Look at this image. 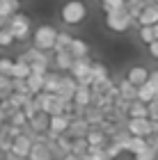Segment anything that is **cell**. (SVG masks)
<instances>
[{
  "mask_svg": "<svg viewBox=\"0 0 158 160\" xmlns=\"http://www.w3.org/2000/svg\"><path fill=\"white\" fill-rule=\"evenodd\" d=\"M105 25L110 28L112 32H126L131 25H135V18L131 16V12L126 7H121L117 12H108L105 14Z\"/></svg>",
  "mask_w": 158,
  "mask_h": 160,
  "instance_id": "1",
  "label": "cell"
},
{
  "mask_svg": "<svg viewBox=\"0 0 158 160\" xmlns=\"http://www.w3.org/2000/svg\"><path fill=\"white\" fill-rule=\"evenodd\" d=\"M92 67H94V62H92L87 55H85V57H76L74 67H71V76L78 80V85H92V82H94Z\"/></svg>",
  "mask_w": 158,
  "mask_h": 160,
  "instance_id": "2",
  "label": "cell"
},
{
  "mask_svg": "<svg viewBox=\"0 0 158 160\" xmlns=\"http://www.w3.org/2000/svg\"><path fill=\"white\" fill-rule=\"evenodd\" d=\"M34 101H37L39 110H44V112H48V114H62L64 108H67V103H64L57 94H51V92L37 94V96H34Z\"/></svg>",
  "mask_w": 158,
  "mask_h": 160,
  "instance_id": "3",
  "label": "cell"
},
{
  "mask_svg": "<svg viewBox=\"0 0 158 160\" xmlns=\"http://www.w3.org/2000/svg\"><path fill=\"white\" fill-rule=\"evenodd\" d=\"M85 16H87V9H85V5L80 2V0H69V2L62 7V21L69 23V25L80 23Z\"/></svg>",
  "mask_w": 158,
  "mask_h": 160,
  "instance_id": "4",
  "label": "cell"
},
{
  "mask_svg": "<svg viewBox=\"0 0 158 160\" xmlns=\"http://www.w3.org/2000/svg\"><path fill=\"white\" fill-rule=\"evenodd\" d=\"M55 41H57V30L51 25H41L37 28V32H34V46L41 48V50H51L55 48Z\"/></svg>",
  "mask_w": 158,
  "mask_h": 160,
  "instance_id": "5",
  "label": "cell"
},
{
  "mask_svg": "<svg viewBox=\"0 0 158 160\" xmlns=\"http://www.w3.org/2000/svg\"><path fill=\"white\" fill-rule=\"evenodd\" d=\"M126 128L131 130L133 135L149 137V135L154 133V121H151V117H128Z\"/></svg>",
  "mask_w": 158,
  "mask_h": 160,
  "instance_id": "6",
  "label": "cell"
},
{
  "mask_svg": "<svg viewBox=\"0 0 158 160\" xmlns=\"http://www.w3.org/2000/svg\"><path fill=\"white\" fill-rule=\"evenodd\" d=\"M9 30L14 32V37H16L18 41H23V39H28V32H30V18L25 16V14H14V16L9 18Z\"/></svg>",
  "mask_w": 158,
  "mask_h": 160,
  "instance_id": "7",
  "label": "cell"
},
{
  "mask_svg": "<svg viewBox=\"0 0 158 160\" xmlns=\"http://www.w3.org/2000/svg\"><path fill=\"white\" fill-rule=\"evenodd\" d=\"M76 89H78V80L74 76H62V85H60V89H57V96H60L64 103H69V101H74Z\"/></svg>",
  "mask_w": 158,
  "mask_h": 160,
  "instance_id": "8",
  "label": "cell"
},
{
  "mask_svg": "<svg viewBox=\"0 0 158 160\" xmlns=\"http://www.w3.org/2000/svg\"><path fill=\"white\" fill-rule=\"evenodd\" d=\"M89 128H92V123H89L87 119H85V117H76V119H71L67 135L71 137V140H74V137H87Z\"/></svg>",
  "mask_w": 158,
  "mask_h": 160,
  "instance_id": "9",
  "label": "cell"
},
{
  "mask_svg": "<svg viewBox=\"0 0 158 160\" xmlns=\"http://www.w3.org/2000/svg\"><path fill=\"white\" fill-rule=\"evenodd\" d=\"M32 140L28 137L25 133L23 135H18L16 140H14V147H12V153L14 156H18V158H30V151H32Z\"/></svg>",
  "mask_w": 158,
  "mask_h": 160,
  "instance_id": "10",
  "label": "cell"
},
{
  "mask_svg": "<svg viewBox=\"0 0 158 160\" xmlns=\"http://www.w3.org/2000/svg\"><path fill=\"white\" fill-rule=\"evenodd\" d=\"M30 160H55L53 151L48 149L46 142H34L32 151H30Z\"/></svg>",
  "mask_w": 158,
  "mask_h": 160,
  "instance_id": "11",
  "label": "cell"
},
{
  "mask_svg": "<svg viewBox=\"0 0 158 160\" xmlns=\"http://www.w3.org/2000/svg\"><path fill=\"white\" fill-rule=\"evenodd\" d=\"M92 98H94V89H92V85H78V89H76V96L74 101L78 105H92Z\"/></svg>",
  "mask_w": 158,
  "mask_h": 160,
  "instance_id": "12",
  "label": "cell"
},
{
  "mask_svg": "<svg viewBox=\"0 0 158 160\" xmlns=\"http://www.w3.org/2000/svg\"><path fill=\"white\" fill-rule=\"evenodd\" d=\"M30 126L37 130V133H46V130L51 128V114L44 112V110H39V112L30 119Z\"/></svg>",
  "mask_w": 158,
  "mask_h": 160,
  "instance_id": "13",
  "label": "cell"
},
{
  "mask_svg": "<svg viewBox=\"0 0 158 160\" xmlns=\"http://www.w3.org/2000/svg\"><path fill=\"white\" fill-rule=\"evenodd\" d=\"M87 142H89V147H105V144H108L105 130L101 126H92L89 133H87Z\"/></svg>",
  "mask_w": 158,
  "mask_h": 160,
  "instance_id": "14",
  "label": "cell"
},
{
  "mask_svg": "<svg viewBox=\"0 0 158 160\" xmlns=\"http://www.w3.org/2000/svg\"><path fill=\"white\" fill-rule=\"evenodd\" d=\"M69 123H71V117L69 114H51V128L48 130H53V133H67L69 130Z\"/></svg>",
  "mask_w": 158,
  "mask_h": 160,
  "instance_id": "15",
  "label": "cell"
},
{
  "mask_svg": "<svg viewBox=\"0 0 158 160\" xmlns=\"http://www.w3.org/2000/svg\"><path fill=\"white\" fill-rule=\"evenodd\" d=\"M138 23L140 25H156L158 23V5H147L145 12L140 14Z\"/></svg>",
  "mask_w": 158,
  "mask_h": 160,
  "instance_id": "16",
  "label": "cell"
},
{
  "mask_svg": "<svg viewBox=\"0 0 158 160\" xmlns=\"http://www.w3.org/2000/svg\"><path fill=\"white\" fill-rule=\"evenodd\" d=\"M14 137L12 133H9V121L5 123L3 128H0V151H5V153H9L12 151V147H14Z\"/></svg>",
  "mask_w": 158,
  "mask_h": 160,
  "instance_id": "17",
  "label": "cell"
},
{
  "mask_svg": "<svg viewBox=\"0 0 158 160\" xmlns=\"http://www.w3.org/2000/svg\"><path fill=\"white\" fill-rule=\"evenodd\" d=\"M119 96L126 98V101H135V98H138V85H133L128 78L121 80V82H119Z\"/></svg>",
  "mask_w": 158,
  "mask_h": 160,
  "instance_id": "18",
  "label": "cell"
},
{
  "mask_svg": "<svg viewBox=\"0 0 158 160\" xmlns=\"http://www.w3.org/2000/svg\"><path fill=\"white\" fill-rule=\"evenodd\" d=\"M18 60H25L28 64H32V62H48V55H46V50H41V48H30L28 53L23 55H18Z\"/></svg>",
  "mask_w": 158,
  "mask_h": 160,
  "instance_id": "19",
  "label": "cell"
},
{
  "mask_svg": "<svg viewBox=\"0 0 158 160\" xmlns=\"http://www.w3.org/2000/svg\"><path fill=\"white\" fill-rule=\"evenodd\" d=\"M28 87H30V92L37 96V94L44 92V87H46V76H41V73H30L28 76Z\"/></svg>",
  "mask_w": 158,
  "mask_h": 160,
  "instance_id": "20",
  "label": "cell"
},
{
  "mask_svg": "<svg viewBox=\"0 0 158 160\" xmlns=\"http://www.w3.org/2000/svg\"><path fill=\"white\" fill-rule=\"evenodd\" d=\"M126 78L131 80L133 85H138V87H140V85H145L147 80H149V71H147L145 67H133L131 71H128V76H126Z\"/></svg>",
  "mask_w": 158,
  "mask_h": 160,
  "instance_id": "21",
  "label": "cell"
},
{
  "mask_svg": "<svg viewBox=\"0 0 158 160\" xmlns=\"http://www.w3.org/2000/svg\"><path fill=\"white\" fill-rule=\"evenodd\" d=\"M76 57L71 55V50H60V53H55V64L64 71H71V67H74Z\"/></svg>",
  "mask_w": 158,
  "mask_h": 160,
  "instance_id": "22",
  "label": "cell"
},
{
  "mask_svg": "<svg viewBox=\"0 0 158 160\" xmlns=\"http://www.w3.org/2000/svg\"><path fill=\"white\" fill-rule=\"evenodd\" d=\"M128 117H149V103H145V101H140V98L131 101Z\"/></svg>",
  "mask_w": 158,
  "mask_h": 160,
  "instance_id": "23",
  "label": "cell"
},
{
  "mask_svg": "<svg viewBox=\"0 0 158 160\" xmlns=\"http://www.w3.org/2000/svg\"><path fill=\"white\" fill-rule=\"evenodd\" d=\"M32 73V69H30V64H28L25 60H14V69H12V78H28Z\"/></svg>",
  "mask_w": 158,
  "mask_h": 160,
  "instance_id": "24",
  "label": "cell"
},
{
  "mask_svg": "<svg viewBox=\"0 0 158 160\" xmlns=\"http://www.w3.org/2000/svg\"><path fill=\"white\" fill-rule=\"evenodd\" d=\"M147 5H149L147 0H126V9L131 12V16L135 18V25H138V18H140V14L145 12Z\"/></svg>",
  "mask_w": 158,
  "mask_h": 160,
  "instance_id": "25",
  "label": "cell"
},
{
  "mask_svg": "<svg viewBox=\"0 0 158 160\" xmlns=\"http://www.w3.org/2000/svg\"><path fill=\"white\" fill-rule=\"evenodd\" d=\"M147 147H149V140H147V137L133 135V137H131V142H128V149H126V151H131V153L135 156V153H140V151H145Z\"/></svg>",
  "mask_w": 158,
  "mask_h": 160,
  "instance_id": "26",
  "label": "cell"
},
{
  "mask_svg": "<svg viewBox=\"0 0 158 160\" xmlns=\"http://www.w3.org/2000/svg\"><path fill=\"white\" fill-rule=\"evenodd\" d=\"M156 96H158V94H156L154 87L149 85V80H147L145 85H140V87H138V98H140V101H145V103H151Z\"/></svg>",
  "mask_w": 158,
  "mask_h": 160,
  "instance_id": "27",
  "label": "cell"
},
{
  "mask_svg": "<svg viewBox=\"0 0 158 160\" xmlns=\"http://www.w3.org/2000/svg\"><path fill=\"white\" fill-rule=\"evenodd\" d=\"M18 12V0H0V16L12 18Z\"/></svg>",
  "mask_w": 158,
  "mask_h": 160,
  "instance_id": "28",
  "label": "cell"
},
{
  "mask_svg": "<svg viewBox=\"0 0 158 160\" xmlns=\"http://www.w3.org/2000/svg\"><path fill=\"white\" fill-rule=\"evenodd\" d=\"M60 85H62V76H60V73H46V87H44V92L57 94Z\"/></svg>",
  "mask_w": 158,
  "mask_h": 160,
  "instance_id": "29",
  "label": "cell"
},
{
  "mask_svg": "<svg viewBox=\"0 0 158 160\" xmlns=\"http://www.w3.org/2000/svg\"><path fill=\"white\" fill-rule=\"evenodd\" d=\"M71 43H74V37L67 32H57V41H55V53H60V50H69L71 48Z\"/></svg>",
  "mask_w": 158,
  "mask_h": 160,
  "instance_id": "30",
  "label": "cell"
},
{
  "mask_svg": "<svg viewBox=\"0 0 158 160\" xmlns=\"http://www.w3.org/2000/svg\"><path fill=\"white\" fill-rule=\"evenodd\" d=\"M89 151V142L87 137H74V147H71V153L76 156H85Z\"/></svg>",
  "mask_w": 158,
  "mask_h": 160,
  "instance_id": "31",
  "label": "cell"
},
{
  "mask_svg": "<svg viewBox=\"0 0 158 160\" xmlns=\"http://www.w3.org/2000/svg\"><path fill=\"white\" fill-rule=\"evenodd\" d=\"M69 50H71V55H74V57H85V55L89 53V46L83 39H74V43H71Z\"/></svg>",
  "mask_w": 158,
  "mask_h": 160,
  "instance_id": "32",
  "label": "cell"
},
{
  "mask_svg": "<svg viewBox=\"0 0 158 160\" xmlns=\"http://www.w3.org/2000/svg\"><path fill=\"white\" fill-rule=\"evenodd\" d=\"M140 39L145 43H154L158 37H156V28L154 25H140Z\"/></svg>",
  "mask_w": 158,
  "mask_h": 160,
  "instance_id": "33",
  "label": "cell"
},
{
  "mask_svg": "<svg viewBox=\"0 0 158 160\" xmlns=\"http://www.w3.org/2000/svg\"><path fill=\"white\" fill-rule=\"evenodd\" d=\"M92 73H94V82H105L108 78V69L103 67V64H99V62H94V67H92Z\"/></svg>",
  "mask_w": 158,
  "mask_h": 160,
  "instance_id": "34",
  "label": "cell"
},
{
  "mask_svg": "<svg viewBox=\"0 0 158 160\" xmlns=\"http://www.w3.org/2000/svg\"><path fill=\"white\" fill-rule=\"evenodd\" d=\"M101 7H103V12H117L121 9V7H126V0H101Z\"/></svg>",
  "mask_w": 158,
  "mask_h": 160,
  "instance_id": "35",
  "label": "cell"
},
{
  "mask_svg": "<svg viewBox=\"0 0 158 160\" xmlns=\"http://www.w3.org/2000/svg\"><path fill=\"white\" fill-rule=\"evenodd\" d=\"M12 41H16L14 32L9 28H0V46H12Z\"/></svg>",
  "mask_w": 158,
  "mask_h": 160,
  "instance_id": "36",
  "label": "cell"
},
{
  "mask_svg": "<svg viewBox=\"0 0 158 160\" xmlns=\"http://www.w3.org/2000/svg\"><path fill=\"white\" fill-rule=\"evenodd\" d=\"M156 156H158V149H154V147H147L145 151L135 153V160H156Z\"/></svg>",
  "mask_w": 158,
  "mask_h": 160,
  "instance_id": "37",
  "label": "cell"
},
{
  "mask_svg": "<svg viewBox=\"0 0 158 160\" xmlns=\"http://www.w3.org/2000/svg\"><path fill=\"white\" fill-rule=\"evenodd\" d=\"M105 151H108V156H110V160H112V158H117V156H119L124 149H121L119 144L112 140V142H108V144H105Z\"/></svg>",
  "mask_w": 158,
  "mask_h": 160,
  "instance_id": "38",
  "label": "cell"
},
{
  "mask_svg": "<svg viewBox=\"0 0 158 160\" xmlns=\"http://www.w3.org/2000/svg\"><path fill=\"white\" fill-rule=\"evenodd\" d=\"M12 69H14V62H12V60H7V57H0V73L12 76Z\"/></svg>",
  "mask_w": 158,
  "mask_h": 160,
  "instance_id": "39",
  "label": "cell"
},
{
  "mask_svg": "<svg viewBox=\"0 0 158 160\" xmlns=\"http://www.w3.org/2000/svg\"><path fill=\"white\" fill-rule=\"evenodd\" d=\"M149 117H151L154 121L158 119V96L151 101V103H149Z\"/></svg>",
  "mask_w": 158,
  "mask_h": 160,
  "instance_id": "40",
  "label": "cell"
},
{
  "mask_svg": "<svg viewBox=\"0 0 158 160\" xmlns=\"http://www.w3.org/2000/svg\"><path fill=\"white\" fill-rule=\"evenodd\" d=\"M149 85H151L156 89V94H158V71H151V73H149Z\"/></svg>",
  "mask_w": 158,
  "mask_h": 160,
  "instance_id": "41",
  "label": "cell"
},
{
  "mask_svg": "<svg viewBox=\"0 0 158 160\" xmlns=\"http://www.w3.org/2000/svg\"><path fill=\"white\" fill-rule=\"evenodd\" d=\"M149 53H151L154 57H158V39H156L154 43H149Z\"/></svg>",
  "mask_w": 158,
  "mask_h": 160,
  "instance_id": "42",
  "label": "cell"
},
{
  "mask_svg": "<svg viewBox=\"0 0 158 160\" xmlns=\"http://www.w3.org/2000/svg\"><path fill=\"white\" fill-rule=\"evenodd\" d=\"M62 160H83V158H80V156H76V153H67Z\"/></svg>",
  "mask_w": 158,
  "mask_h": 160,
  "instance_id": "43",
  "label": "cell"
},
{
  "mask_svg": "<svg viewBox=\"0 0 158 160\" xmlns=\"http://www.w3.org/2000/svg\"><path fill=\"white\" fill-rule=\"evenodd\" d=\"M7 25H9V18H7V16H0V28H7Z\"/></svg>",
  "mask_w": 158,
  "mask_h": 160,
  "instance_id": "44",
  "label": "cell"
},
{
  "mask_svg": "<svg viewBox=\"0 0 158 160\" xmlns=\"http://www.w3.org/2000/svg\"><path fill=\"white\" fill-rule=\"evenodd\" d=\"M80 158H83V160H96L94 156H92V153H89V151H87V153H85V156H80Z\"/></svg>",
  "mask_w": 158,
  "mask_h": 160,
  "instance_id": "45",
  "label": "cell"
},
{
  "mask_svg": "<svg viewBox=\"0 0 158 160\" xmlns=\"http://www.w3.org/2000/svg\"><path fill=\"white\" fill-rule=\"evenodd\" d=\"M5 160H21V158H18V156H14L12 151H9V153H7V158H5Z\"/></svg>",
  "mask_w": 158,
  "mask_h": 160,
  "instance_id": "46",
  "label": "cell"
},
{
  "mask_svg": "<svg viewBox=\"0 0 158 160\" xmlns=\"http://www.w3.org/2000/svg\"><path fill=\"white\" fill-rule=\"evenodd\" d=\"M154 2H156V5H158V0H154Z\"/></svg>",
  "mask_w": 158,
  "mask_h": 160,
  "instance_id": "47",
  "label": "cell"
},
{
  "mask_svg": "<svg viewBox=\"0 0 158 160\" xmlns=\"http://www.w3.org/2000/svg\"><path fill=\"white\" fill-rule=\"evenodd\" d=\"M0 128H3V123H0Z\"/></svg>",
  "mask_w": 158,
  "mask_h": 160,
  "instance_id": "48",
  "label": "cell"
}]
</instances>
